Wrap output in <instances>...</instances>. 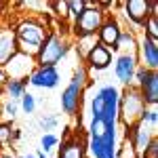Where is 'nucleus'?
<instances>
[{
  "label": "nucleus",
  "mask_w": 158,
  "mask_h": 158,
  "mask_svg": "<svg viewBox=\"0 0 158 158\" xmlns=\"http://www.w3.org/2000/svg\"><path fill=\"white\" fill-rule=\"evenodd\" d=\"M93 116H101L110 127H116L118 116V93L114 86H103L93 99Z\"/></svg>",
  "instance_id": "nucleus-1"
},
{
  "label": "nucleus",
  "mask_w": 158,
  "mask_h": 158,
  "mask_svg": "<svg viewBox=\"0 0 158 158\" xmlns=\"http://www.w3.org/2000/svg\"><path fill=\"white\" fill-rule=\"evenodd\" d=\"M63 55H65V44H63L61 38L55 36V34H51V36L40 44V51H38V59L42 63V68H53Z\"/></svg>",
  "instance_id": "nucleus-2"
},
{
  "label": "nucleus",
  "mask_w": 158,
  "mask_h": 158,
  "mask_svg": "<svg viewBox=\"0 0 158 158\" xmlns=\"http://www.w3.org/2000/svg\"><path fill=\"white\" fill-rule=\"evenodd\" d=\"M42 27L34 21H25V23L19 25L17 30V38L21 42V49L23 51H30V53H38L40 51V44H42Z\"/></svg>",
  "instance_id": "nucleus-3"
},
{
  "label": "nucleus",
  "mask_w": 158,
  "mask_h": 158,
  "mask_svg": "<svg viewBox=\"0 0 158 158\" xmlns=\"http://www.w3.org/2000/svg\"><path fill=\"white\" fill-rule=\"evenodd\" d=\"M101 27V11L95 6H89L78 15L76 19V34L82 38H89L95 34V30Z\"/></svg>",
  "instance_id": "nucleus-4"
},
{
  "label": "nucleus",
  "mask_w": 158,
  "mask_h": 158,
  "mask_svg": "<svg viewBox=\"0 0 158 158\" xmlns=\"http://www.w3.org/2000/svg\"><path fill=\"white\" fill-rule=\"evenodd\" d=\"M143 97L137 91H127L124 101H122V116L127 124H133L137 118H143Z\"/></svg>",
  "instance_id": "nucleus-5"
},
{
  "label": "nucleus",
  "mask_w": 158,
  "mask_h": 158,
  "mask_svg": "<svg viewBox=\"0 0 158 158\" xmlns=\"http://www.w3.org/2000/svg\"><path fill=\"white\" fill-rule=\"evenodd\" d=\"M82 80H85V70H78L76 76H74L72 85L65 89L63 97H61V103H63V110L68 114H74L76 108H78V101H80V93H82Z\"/></svg>",
  "instance_id": "nucleus-6"
},
{
  "label": "nucleus",
  "mask_w": 158,
  "mask_h": 158,
  "mask_svg": "<svg viewBox=\"0 0 158 158\" xmlns=\"http://www.w3.org/2000/svg\"><path fill=\"white\" fill-rule=\"evenodd\" d=\"M150 11H156V4H150L146 0H131V2H127V15L133 21H137V23H143L150 17Z\"/></svg>",
  "instance_id": "nucleus-7"
},
{
  "label": "nucleus",
  "mask_w": 158,
  "mask_h": 158,
  "mask_svg": "<svg viewBox=\"0 0 158 158\" xmlns=\"http://www.w3.org/2000/svg\"><path fill=\"white\" fill-rule=\"evenodd\" d=\"M110 61H112V53L108 51V47H103V44H95L93 49L89 51V63H91L95 70H103V68H108Z\"/></svg>",
  "instance_id": "nucleus-8"
},
{
  "label": "nucleus",
  "mask_w": 158,
  "mask_h": 158,
  "mask_svg": "<svg viewBox=\"0 0 158 158\" xmlns=\"http://www.w3.org/2000/svg\"><path fill=\"white\" fill-rule=\"evenodd\" d=\"M141 97H143V101L156 103V99H158V76H156V72H148L146 78L141 80Z\"/></svg>",
  "instance_id": "nucleus-9"
},
{
  "label": "nucleus",
  "mask_w": 158,
  "mask_h": 158,
  "mask_svg": "<svg viewBox=\"0 0 158 158\" xmlns=\"http://www.w3.org/2000/svg\"><path fill=\"white\" fill-rule=\"evenodd\" d=\"M59 80V76L55 72V68H40L38 72L32 74V85L36 86H55Z\"/></svg>",
  "instance_id": "nucleus-10"
},
{
  "label": "nucleus",
  "mask_w": 158,
  "mask_h": 158,
  "mask_svg": "<svg viewBox=\"0 0 158 158\" xmlns=\"http://www.w3.org/2000/svg\"><path fill=\"white\" fill-rule=\"evenodd\" d=\"M135 74V61L131 55H122L120 59L116 61V76L122 82H131Z\"/></svg>",
  "instance_id": "nucleus-11"
},
{
  "label": "nucleus",
  "mask_w": 158,
  "mask_h": 158,
  "mask_svg": "<svg viewBox=\"0 0 158 158\" xmlns=\"http://www.w3.org/2000/svg\"><path fill=\"white\" fill-rule=\"evenodd\" d=\"M99 34H101V42H103V44L116 49V42H118V38H120V27H118L116 21H106V23L99 27Z\"/></svg>",
  "instance_id": "nucleus-12"
},
{
  "label": "nucleus",
  "mask_w": 158,
  "mask_h": 158,
  "mask_svg": "<svg viewBox=\"0 0 158 158\" xmlns=\"http://www.w3.org/2000/svg\"><path fill=\"white\" fill-rule=\"evenodd\" d=\"M143 57H146L148 68L154 72L158 65V49H156V42L152 40H143Z\"/></svg>",
  "instance_id": "nucleus-13"
},
{
  "label": "nucleus",
  "mask_w": 158,
  "mask_h": 158,
  "mask_svg": "<svg viewBox=\"0 0 158 158\" xmlns=\"http://www.w3.org/2000/svg\"><path fill=\"white\" fill-rule=\"evenodd\" d=\"M152 139H150V131H148L146 122H141L137 129H135V150H146L148 143H150Z\"/></svg>",
  "instance_id": "nucleus-14"
},
{
  "label": "nucleus",
  "mask_w": 158,
  "mask_h": 158,
  "mask_svg": "<svg viewBox=\"0 0 158 158\" xmlns=\"http://www.w3.org/2000/svg\"><path fill=\"white\" fill-rule=\"evenodd\" d=\"M13 49H15L13 38L11 36H0V63H2V61H9L13 55H15Z\"/></svg>",
  "instance_id": "nucleus-15"
},
{
  "label": "nucleus",
  "mask_w": 158,
  "mask_h": 158,
  "mask_svg": "<svg viewBox=\"0 0 158 158\" xmlns=\"http://www.w3.org/2000/svg\"><path fill=\"white\" fill-rule=\"evenodd\" d=\"M59 158H82V146L78 141H72L61 150Z\"/></svg>",
  "instance_id": "nucleus-16"
},
{
  "label": "nucleus",
  "mask_w": 158,
  "mask_h": 158,
  "mask_svg": "<svg viewBox=\"0 0 158 158\" xmlns=\"http://www.w3.org/2000/svg\"><path fill=\"white\" fill-rule=\"evenodd\" d=\"M148 21V40H152V42H156V36H158V25H156V17H154V13L150 15L146 19Z\"/></svg>",
  "instance_id": "nucleus-17"
},
{
  "label": "nucleus",
  "mask_w": 158,
  "mask_h": 158,
  "mask_svg": "<svg viewBox=\"0 0 158 158\" xmlns=\"http://www.w3.org/2000/svg\"><path fill=\"white\" fill-rule=\"evenodd\" d=\"M9 91H11L13 97H19V95L23 93V82H21V80H11V85H9Z\"/></svg>",
  "instance_id": "nucleus-18"
},
{
  "label": "nucleus",
  "mask_w": 158,
  "mask_h": 158,
  "mask_svg": "<svg viewBox=\"0 0 158 158\" xmlns=\"http://www.w3.org/2000/svg\"><path fill=\"white\" fill-rule=\"evenodd\" d=\"M120 158H135V146L133 141H127L120 150Z\"/></svg>",
  "instance_id": "nucleus-19"
},
{
  "label": "nucleus",
  "mask_w": 158,
  "mask_h": 158,
  "mask_svg": "<svg viewBox=\"0 0 158 158\" xmlns=\"http://www.w3.org/2000/svg\"><path fill=\"white\" fill-rule=\"evenodd\" d=\"M11 141V127L9 124H0V143Z\"/></svg>",
  "instance_id": "nucleus-20"
},
{
  "label": "nucleus",
  "mask_w": 158,
  "mask_h": 158,
  "mask_svg": "<svg viewBox=\"0 0 158 158\" xmlns=\"http://www.w3.org/2000/svg\"><path fill=\"white\" fill-rule=\"evenodd\" d=\"M21 103H23V110L27 114L34 112V97H32V95H23V101H21Z\"/></svg>",
  "instance_id": "nucleus-21"
},
{
  "label": "nucleus",
  "mask_w": 158,
  "mask_h": 158,
  "mask_svg": "<svg viewBox=\"0 0 158 158\" xmlns=\"http://www.w3.org/2000/svg\"><path fill=\"white\" fill-rule=\"evenodd\" d=\"M55 143H57V137H55V135H44V137H42V148H44V150H49V148L55 146Z\"/></svg>",
  "instance_id": "nucleus-22"
},
{
  "label": "nucleus",
  "mask_w": 158,
  "mask_h": 158,
  "mask_svg": "<svg viewBox=\"0 0 158 158\" xmlns=\"http://www.w3.org/2000/svg\"><path fill=\"white\" fill-rule=\"evenodd\" d=\"M68 9L70 11H78L76 15H80V13L85 11V2H68Z\"/></svg>",
  "instance_id": "nucleus-23"
},
{
  "label": "nucleus",
  "mask_w": 158,
  "mask_h": 158,
  "mask_svg": "<svg viewBox=\"0 0 158 158\" xmlns=\"http://www.w3.org/2000/svg\"><path fill=\"white\" fill-rule=\"evenodd\" d=\"M156 148H158L156 139H152V141L148 143V154H150V158H156Z\"/></svg>",
  "instance_id": "nucleus-24"
},
{
  "label": "nucleus",
  "mask_w": 158,
  "mask_h": 158,
  "mask_svg": "<svg viewBox=\"0 0 158 158\" xmlns=\"http://www.w3.org/2000/svg\"><path fill=\"white\" fill-rule=\"evenodd\" d=\"M40 124H42V129H53V127L57 124V120H55V118H42Z\"/></svg>",
  "instance_id": "nucleus-25"
},
{
  "label": "nucleus",
  "mask_w": 158,
  "mask_h": 158,
  "mask_svg": "<svg viewBox=\"0 0 158 158\" xmlns=\"http://www.w3.org/2000/svg\"><path fill=\"white\" fill-rule=\"evenodd\" d=\"M15 112H17V103H15V101H11V103H6V114H15Z\"/></svg>",
  "instance_id": "nucleus-26"
},
{
  "label": "nucleus",
  "mask_w": 158,
  "mask_h": 158,
  "mask_svg": "<svg viewBox=\"0 0 158 158\" xmlns=\"http://www.w3.org/2000/svg\"><path fill=\"white\" fill-rule=\"evenodd\" d=\"M6 80V74H4V70H0V82H4Z\"/></svg>",
  "instance_id": "nucleus-27"
},
{
  "label": "nucleus",
  "mask_w": 158,
  "mask_h": 158,
  "mask_svg": "<svg viewBox=\"0 0 158 158\" xmlns=\"http://www.w3.org/2000/svg\"><path fill=\"white\" fill-rule=\"evenodd\" d=\"M23 158H30V156H23Z\"/></svg>",
  "instance_id": "nucleus-28"
}]
</instances>
